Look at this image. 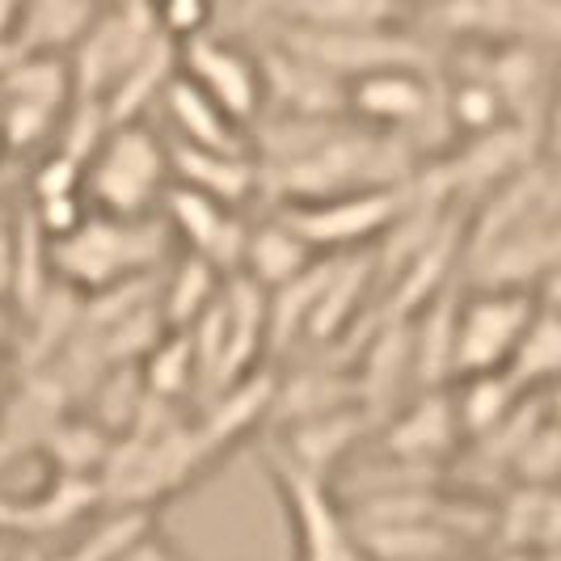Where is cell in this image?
I'll return each instance as SVG.
<instances>
[{
  "label": "cell",
  "mask_w": 561,
  "mask_h": 561,
  "mask_svg": "<svg viewBox=\"0 0 561 561\" xmlns=\"http://www.w3.org/2000/svg\"><path fill=\"white\" fill-rule=\"evenodd\" d=\"M173 250V232L161 216L148 220H111L84 216L68 237L51 241V275L77 300H93L111 287L152 279Z\"/></svg>",
  "instance_id": "6da1fadb"
},
{
  "label": "cell",
  "mask_w": 561,
  "mask_h": 561,
  "mask_svg": "<svg viewBox=\"0 0 561 561\" xmlns=\"http://www.w3.org/2000/svg\"><path fill=\"white\" fill-rule=\"evenodd\" d=\"M169 191L165 136L144 123L111 127L93 157L84 161L81 195L93 216L111 220H148L157 216Z\"/></svg>",
  "instance_id": "7a4b0ae2"
},
{
  "label": "cell",
  "mask_w": 561,
  "mask_h": 561,
  "mask_svg": "<svg viewBox=\"0 0 561 561\" xmlns=\"http://www.w3.org/2000/svg\"><path fill=\"white\" fill-rule=\"evenodd\" d=\"M410 207V182L397 191H359V195L321 198V203H279L271 216L291 237H300L317 257L371 250L397 216Z\"/></svg>",
  "instance_id": "3957f363"
},
{
  "label": "cell",
  "mask_w": 561,
  "mask_h": 561,
  "mask_svg": "<svg viewBox=\"0 0 561 561\" xmlns=\"http://www.w3.org/2000/svg\"><path fill=\"white\" fill-rule=\"evenodd\" d=\"M262 465L279 490L283 519H287V536L296 561H367L355 545L351 519L342 503L334 499V485L321 478H312L305 469L287 465L279 451H271L262 444Z\"/></svg>",
  "instance_id": "277c9868"
},
{
  "label": "cell",
  "mask_w": 561,
  "mask_h": 561,
  "mask_svg": "<svg viewBox=\"0 0 561 561\" xmlns=\"http://www.w3.org/2000/svg\"><path fill=\"white\" fill-rule=\"evenodd\" d=\"M157 9L148 4H114L98 9L93 26L72 47L68 77H72V102H98L123 81V72L152 47L157 38Z\"/></svg>",
  "instance_id": "5b68a950"
},
{
  "label": "cell",
  "mask_w": 561,
  "mask_h": 561,
  "mask_svg": "<svg viewBox=\"0 0 561 561\" xmlns=\"http://www.w3.org/2000/svg\"><path fill=\"white\" fill-rule=\"evenodd\" d=\"M540 296L533 291H460L456 342H451V380L503 371L515 342L536 317Z\"/></svg>",
  "instance_id": "8992f818"
},
{
  "label": "cell",
  "mask_w": 561,
  "mask_h": 561,
  "mask_svg": "<svg viewBox=\"0 0 561 561\" xmlns=\"http://www.w3.org/2000/svg\"><path fill=\"white\" fill-rule=\"evenodd\" d=\"M178 72L195 84L198 93H207L220 111L250 131L262 118V77H257V59L250 47L220 38L216 26L198 34L191 43H178Z\"/></svg>",
  "instance_id": "52a82bcc"
},
{
  "label": "cell",
  "mask_w": 561,
  "mask_h": 561,
  "mask_svg": "<svg viewBox=\"0 0 561 561\" xmlns=\"http://www.w3.org/2000/svg\"><path fill=\"white\" fill-rule=\"evenodd\" d=\"M161 220L186 245L191 257H203L225 279L241 271V253H245V237H250V220L241 211L169 182L165 198H161Z\"/></svg>",
  "instance_id": "ba28073f"
},
{
  "label": "cell",
  "mask_w": 561,
  "mask_h": 561,
  "mask_svg": "<svg viewBox=\"0 0 561 561\" xmlns=\"http://www.w3.org/2000/svg\"><path fill=\"white\" fill-rule=\"evenodd\" d=\"M380 435V456L405 460V465H426V469H444V460L456 456L460 439V422L451 405V389H426L414 393L393 419L376 426Z\"/></svg>",
  "instance_id": "9c48e42d"
},
{
  "label": "cell",
  "mask_w": 561,
  "mask_h": 561,
  "mask_svg": "<svg viewBox=\"0 0 561 561\" xmlns=\"http://www.w3.org/2000/svg\"><path fill=\"white\" fill-rule=\"evenodd\" d=\"M102 481L98 478H64L51 473L26 499H0V536L9 540H51L81 524L89 515H102Z\"/></svg>",
  "instance_id": "30bf717a"
},
{
  "label": "cell",
  "mask_w": 561,
  "mask_h": 561,
  "mask_svg": "<svg viewBox=\"0 0 561 561\" xmlns=\"http://www.w3.org/2000/svg\"><path fill=\"white\" fill-rule=\"evenodd\" d=\"M371 435V422L364 419L359 405L330 410V414H312L300 422H283L275 435L266 439V448L279 451L287 465L305 469L312 478L334 481V473L346 465V456Z\"/></svg>",
  "instance_id": "8fae6325"
},
{
  "label": "cell",
  "mask_w": 561,
  "mask_h": 561,
  "mask_svg": "<svg viewBox=\"0 0 561 561\" xmlns=\"http://www.w3.org/2000/svg\"><path fill=\"white\" fill-rule=\"evenodd\" d=\"M165 157H169V182L182 191L211 198L220 207L241 211L245 203L262 198V178L253 157H228V152H207V148H191L165 136Z\"/></svg>",
  "instance_id": "7c38bea8"
},
{
  "label": "cell",
  "mask_w": 561,
  "mask_h": 561,
  "mask_svg": "<svg viewBox=\"0 0 561 561\" xmlns=\"http://www.w3.org/2000/svg\"><path fill=\"white\" fill-rule=\"evenodd\" d=\"M161 102H165L169 127H173L169 140L191 144V148H207V152H228V157H250V131L237 127V123H232L207 93H198L182 72L165 84Z\"/></svg>",
  "instance_id": "4fadbf2b"
},
{
  "label": "cell",
  "mask_w": 561,
  "mask_h": 561,
  "mask_svg": "<svg viewBox=\"0 0 561 561\" xmlns=\"http://www.w3.org/2000/svg\"><path fill=\"white\" fill-rule=\"evenodd\" d=\"M536 296H540L536 317L528 321V330L515 342V351H511V359L503 367V376L524 397L549 393L561 367V325H558V309H553V279L545 283Z\"/></svg>",
  "instance_id": "5bb4252c"
},
{
  "label": "cell",
  "mask_w": 561,
  "mask_h": 561,
  "mask_svg": "<svg viewBox=\"0 0 561 561\" xmlns=\"http://www.w3.org/2000/svg\"><path fill=\"white\" fill-rule=\"evenodd\" d=\"M98 4H77V0H43V4H18L13 22V47L22 56L64 59L93 26Z\"/></svg>",
  "instance_id": "9a60e30c"
},
{
  "label": "cell",
  "mask_w": 561,
  "mask_h": 561,
  "mask_svg": "<svg viewBox=\"0 0 561 561\" xmlns=\"http://www.w3.org/2000/svg\"><path fill=\"white\" fill-rule=\"evenodd\" d=\"M490 536L503 545V553H553L558 494L540 485H515L503 506H494Z\"/></svg>",
  "instance_id": "2e32d148"
},
{
  "label": "cell",
  "mask_w": 561,
  "mask_h": 561,
  "mask_svg": "<svg viewBox=\"0 0 561 561\" xmlns=\"http://www.w3.org/2000/svg\"><path fill=\"white\" fill-rule=\"evenodd\" d=\"M173 77H178V43H169L165 34H157L152 47H148V51L123 72V81L102 98L106 127L140 123L144 111L165 93V84L173 81Z\"/></svg>",
  "instance_id": "e0dca14e"
},
{
  "label": "cell",
  "mask_w": 561,
  "mask_h": 561,
  "mask_svg": "<svg viewBox=\"0 0 561 561\" xmlns=\"http://www.w3.org/2000/svg\"><path fill=\"white\" fill-rule=\"evenodd\" d=\"M312 262H317V253H312L300 237H291L275 216H266V220L250 225L245 253H241V271H237V275L253 279L262 291H275V287H283L287 279H296Z\"/></svg>",
  "instance_id": "ac0fdd59"
},
{
  "label": "cell",
  "mask_w": 561,
  "mask_h": 561,
  "mask_svg": "<svg viewBox=\"0 0 561 561\" xmlns=\"http://www.w3.org/2000/svg\"><path fill=\"white\" fill-rule=\"evenodd\" d=\"M9 232H13V300L22 309V321L30 312H38V305L56 291V275H51V241L43 237V228L34 220L26 203L9 216Z\"/></svg>",
  "instance_id": "d6986e66"
},
{
  "label": "cell",
  "mask_w": 561,
  "mask_h": 561,
  "mask_svg": "<svg viewBox=\"0 0 561 561\" xmlns=\"http://www.w3.org/2000/svg\"><path fill=\"white\" fill-rule=\"evenodd\" d=\"M220 287H225L220 271H211L203 257L182 253L173 262V271H169L165 287H157V309H161V321H165L169 334H186L198 317L216 305Z\"/></svg>",
  "instance_id": "ffe728a7"
},
{
  "label": "cell",
  "mask_w": 561,
  "mask_h": 561,
  "mask_svg": "<svg viewBox=\"0 0 561 561\" xmlns=\"http://www.w3.org/2000/svg\"><path fill=\"white\" fill-rule=\"evenodd\" d=\"M152 533H157L152 511H102L89 533L77 536L68 549H59L56 558L47 561H123Z\"/></svg>",
  "instance_id": "44dd1931"
},
{
  "label": "cell",
  "mask_w": 561,
  "mask_h": 561,
  "mask_svg": "<svg viewBox=\"0 0 561 561\" xmlns=\"http://www.w3.org/2000/svg\"><path fill=\"white\" fill-rule=\"evenodd\" d=\"M524 401V393L506 380L503 371H485V376H465L451 389L456 422H460V439H481L485 431H494L499 422L511 419V410Z\"/></svg>",
  "instance_id": "7402d4cb"
},
{
  "label": "cell",
  "mask_w": 561,
  "mask_h": 561,
  "mask_svg": "<svg viewBox=\"0 0 561 561\" xmlns=\"http://www.w3.org/2000/svg\"><path fill=\"white\" fill-rule=\"evenodd\" d=\"M140 389L148 401L178 410L186 397L195 393V355H191V337L165 334L148 355L140 359Z\"/></svg>",
  "instance_id": "603a6c76"
},
{
  "label": "cell",
  "mask_w": 561,
  "mask_h": 561,
  "mask_svg": "<svg viewBox=\"0 0 561 561\" xmlns=\"http://www.w3.org/2000/svg\"><path fill=\"white\" fill-rule=\"evenodd\" d=\"M279 22L305 30H397L410 13L397 4H279L271 9Z\"/></svg>",
  "instance_id": "cb8c5ba5"
},
{
  "label": "cell",
  "mask_w": 561,
  "mask_h": 561,
  "mask_svg": "<svg viewBox=\"0 0 561 561\" xmlns=\"http://www.w3.org/2000/svg\"><path fill=\"white\" fill-rule=\"evenodd\" d=\"M553 473H558V426H553V414H549V419L533 431V439L524 444V451L515 456L511 478H515V485L553 490Z\"/></svg>",
  "instance_id": "d4e9b609"
},
{
  "label": "cell",
  "mask_w": 561,
  "mask_h": 561,
  "mask_svg": "<svg viewBox=\"0 0 561 561\" xmlns=\"http://www.w3.org/2000/svg\"><path fill=\"white\" fill-rule=\"evenodd\" d=\"M81 178L84 165L77 157L51 148L43 157V165L30 173V203H43V198H64V195H81Z\"/></svg>",
  "instance_id": "484cf974"
},
{
  "label": "cell",
  "mask_w": 561,
  "mask_h": 561,
  "mask_svg": "<svg viewBox=\"0 0 561 561\" xmlns=\"http://www.w3.org/2000/svg\"><path fill=\"white\" fill-rule=\"evenodd\" d=\"M13 300V232L9 216H0V309H9Z\"/></svg>",
  "instance_id": "4316f807"
},
{
  "label": "cell",
  "mask_w": 561,
  "mask_h": 561,
  "mask_svg": "<svg viewBox=\"0 0 561 561\" xmlns=\"http://www.w3.org/2000/svg\"><path fill=\"white\" fill-rule=\"evenodd\" d=\"M123 561H178V553H173V549L165 545V536L152 533V536H148V540L140 545V549H131V553H127Z\"/></svg>",
  "instance_id": "83f0119b"
},
{
  "label": "cell",
  "mask_w": 561,
  "mask_h": 561,
  "mask_svg": "<svg viewBox=\"0 0 561 561\" xmlns=\"http://www.w3.org/2000/svg\"><path fill=\"white\" fill-rule=\"evenodd\" d=\"M9 346H13V312L0 309V376H4V359H9ZM4 405V397H0Z\"/></svg>",
  "instance_id": "f1b7e54d"
},
{
  "label": "cell",
  "mask_w": 561,
  "mask_h": 561,
  "mask_svg": "<svg viewBox=\"0 0 561 561\" xmlns=\"http://www.w3.org/2000/svg\"><path fill=\"white\" fill-rule=\"evenodd\" d=\"M13 22H18V4H0V43L13 38Z\"/></svg>",
  "instance_id": "f546056e"
},
{
  "label": "cell",
  "mask_w": 561,
  "mask_h": 561,
  "mask_svg": "<svg viewBox=\"0 0 561 561\" xmlns=\"http://www.w3.org/2000/svg\"><path fill=\"white\" fill-rule=\"evenodd\" d=\"M545 553H499L494 561H540Z\"/></svg>",
  "instance_id": "4dcf8cb0"
},
{
  "label": "cell",
  "mask_w": 561,
  "mask_h": 561,
  "mask_svg": "<svg viewBox=\"0 0 561 561\" xmlns=\"http://www.w3.org/2000/svg\"><path fill=\"white\" fill-rule=\"evenodd\" d=\"M0 152H4V136H0Z\"/></svg>",
  "instance_id": "1f68e13d"
},
{
  "label": "cell",
  "mask_w": 561,
  "mask_h": 561,
  "mask_svg": "<svg viewBox=\"0 0 561 561\" xmlns=\"http://www.w3.org/2000/svg\"><path fill=\"white\" fill-rule=\"evenodd\" d=\"M0 561H9V558H4V549H0Z\"/></svg>",
  "instance_id": "d6a6232c"
}]
</instances>
